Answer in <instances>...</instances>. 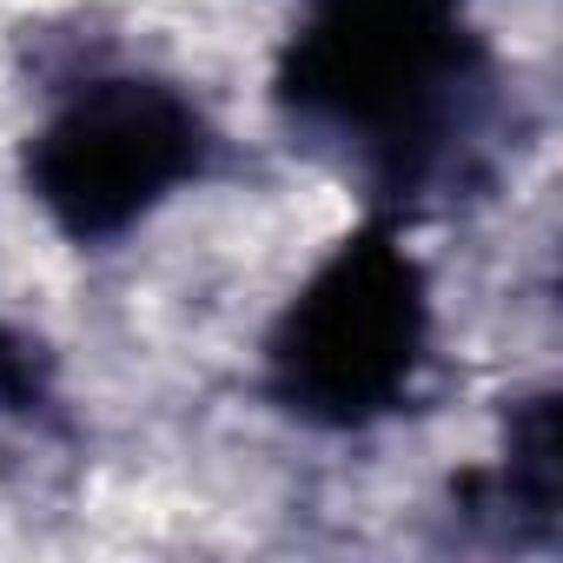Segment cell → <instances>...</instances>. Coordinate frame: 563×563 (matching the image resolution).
<instances>
[{
  "label": "cell",
  "instance_id": "obj_1",
  "mask_svg": "<svg viewBox=\"0 0 563 563\" xmlns=\"http://www.w3.org/2000/svg\"><path fill=\"white\" fill-rule=\"evenodd\" d=\"M477 80L484 47L457 0H319L286 47L278 100L299 126L358 146L411 186L464 120Z\"/></svg>",
  "mask_w": 563,
  "mask_h": 563
},
{
  "label": "cell",
  "instance_id": "obj_2",
  "mask_svg": "<svg viewBox=\"0 0 563 563\" xmlns=\"http://www.w3.org/2000/svg\"><path fill=\"white\" fill-rule=\"evenodd\" d=\"M424 339L431 299L418 258L391 225H365L306 278V292L272 325L265 378L286 411L352 431L385 418L411 391Z\"/></svg>",
  "mask_w": 563,
  "mask_h": 563
},
{
  "label": "cell",
  "instance_id": "obj_3",
  "mask_svg": "<svg viewBox=\"0 0 563 563\" xmlns=\"http://www.w3.org/2000/svg\"><path fill=\"white\" fill-rule=\"evenodd\" d=\"M206 146L212 133L179 87L120 74L54 107L27 146V186L67 239L100 245L186 186L206 166Z\"/></svg>",
  "mask_w": 563,
  "mask_h": 563
},
{
  "label": "cell",
  "instance_id": "obj_4",
  "mask_svg": "<svg viewBox=\"0 0 563 563\" xmlns=\"http://www.w3.org/2000/svg\"><path fill=\"white\" fill-rule=\"evenodd\" d=\"M34 391V365H27V345L14 332H0V405H21Z\"/></svg>",
  "mask_w": 563,
  "mask_h": 563
}]
</instances>
